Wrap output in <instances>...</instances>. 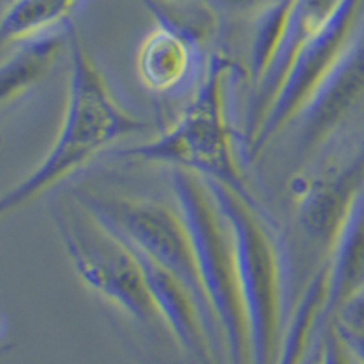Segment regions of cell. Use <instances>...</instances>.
Here are the masks:
<instances>
[{
    "label": "cell",
    "mask_w": 364,
    "mask_h": 364,
    "mask_svg": "<svg viewBox=\"0 0 364 364\" xmlns=\"http://www.w3.org/2000/svg\"><path fill=\"white\" fill-rule=\"evenodd\" d=\"M70 58L66 109L57 139L37 168L2 195L0 211L4 215L35 203L115 142L148 129V122L115 99L108 80L80 41L73 18H70Z\"/></svg>",
    "instance_id": "1"
},
{
    "label": "cell",
    "mask_w": 364,
    "mask_h": 364,
    "mask_svg": "<svg viewBox=\"0 0 364 364\" xmlns=\"http://www.w3.org/2000/svg\"><path fill=\"white\" fill-rule=\"evenodd\" d=\"M239 75V64L228 55H211L203 80L173 124L151 141L132 146L120 155L191 171L253 199L237 155L230 112L232 86Z\"/></svg>",
    "instance_id": "2"
},
{
    "label": "cell",
    "mask_w": 364,
    "mask_h": 364,
    "mask_svg": "<svg viewBox=\"0 0 364 364\" xmlns=\"http://www.w3.org/2000/svg\"><path fill=\"white\" fill-rule=\"evenodd\" d=\"M206 184L226 217L235 242L252 364H277L288 323L284 268L277 239L255 200L215 181H206Z\"/></svg>",
    "instance_id": "3"
},
{
    "label": "cell",
    "mask_w": 364,
    "mask_h": 364,
    "mask_svg": "<svg viewBox=\"0 0 364 364\" xmlns=\"http://www.w3.org/2000/svg\"><path fill=\"white\" fill-rule=\"evenodd\" d=\"M171 190L190 233L200 282L223 331L226 364H252L248 321L230 224L199 175L171 170Z\"/></svg>",
    "instance_id": "4"
},
{
    "label": "cell",
    "mask_w": 364,
    "mask_h": 364,
    "mask_svg": "<svg viewBox=\"0 0 364 364\" xmlns=\"http://www.w3.org/2000/svg\"><path fill=\"white\" fill-rule=\"evenodd\" d=\"M51 217L86 288L146 330L162 326L141 264L124 240L71 193L55 200Z\"/></svg>",
    "instance_id": "5"
},
{
    "label": "cell",
    "mask_w": 364,
    "mask_h": 364,
    "mask_svg": "<svg viewBox=\"0 0 364 364\" xmlns=\"http://www.w3.org/2000/svg\"><path fill=\"white\" fill-rule=\"evenodd\" d=\"M71 195L120 239L141 250L149 259L186 282L211 324L220 331L219 321L200 282L190 233L181 211H175L173 208L154 199L95 188H75Z\"/></svg>",
    "instance_id": "6"
},
{
    "label": "cell",
    "mask_w": 364,
    "mask_h": 364,
    "mask_svg": "<svg viewBox=\"0 0 364 364\" xmlns=\"http://www.w3.org/2000/svg\"><path fill=\"white\" fill-rule=\"evenodd\" d=\"M364 22V0H337L314 37L302 46L284 82L266 112L261 126L246 146L248 157L257 159L266 146L295 120L318 84L337 64Z\"/></svg>",
    "instance_id": "7"
},
{
    "label": "cell",
    "mask_w": 364,
    "mask_h": 364,
    "mask_svg": "<svg viewBox=\"0 0 364 364\" xmlns=\"http://www.w3.org/2000/svg\"><path fill=\"white\" fill-rule=\"evenodd\" d=\"M290 191L302 235L328 255L364 191V142L344 157L299 171L291 178Z\"/></svg>",
    "instance_id": "8"
},
{
    "label": "cell",
    "mask_w": 364,
    "mask_h": 364,
    "mask_svg": "<svg viewBox=\"0 0 364 364\" xmlns=\"http://www.w3.org/2000/svg\"><path fill=\"white\" fill-rule=\"evenodd\" d=\"M364 99V22L343 57L318 84L291 124L297 128V149L310 155L326 144L348 115Z\"/></svg>",
    "instance_id": "9"
},
{
    "label": "cell",
    "mask_w": 364,
    "mask_h": 364,
    "mask_svg": "<svg viewBox=\"0 0 364 364\" xmlns=\"http://www.w3.org/2000/svg\"><path fill=\"white\" fill-rule=\"evenodd\" d=\"M208 48L166 26L155 29L142 42L136 55V73L141 82L157 95H184L203 80L210 58Z\"/></svg>",
    "instance_id": "10"
},
{
    "label": "cell",
    "mask_w": 364,
    "mask_h": 364,
    "mask_svg": "<svg viewBox=\"0 0 364 364\" xmlns=\"http://www.w3.org/2000/svg\"><path fill=\"white\" fill-rule=\"evenodd\" d=\"M336 4L337 0H294L281 44L273 55L268 70L262 73L261 79L253 82L252 97L246 109V146L261 126L273 99L277 97L302 46L323 26Z\"/></svg>",
    "instance_id": "11"
},
{
    "label": "cell",
    "mask_w": 364,
    "mask_h": 364,
    "mask_svg": "<svg viewBox=\"0 0 364 364\" xmlns=\"http://www.w3.org/2000/svg\"><path fill=\"white\" fill-rule=\"evenodd\" d=\"M0 66V102L17 100L37 86L64 51H70V18L57 28L11 42Z\"/></svg>",
    "instance_id": "12"
},
{
    "label": "cell",
    "mask_w": 364,
    "mask_h": 364,
    "mask_svg": "<svg viewBox=\"0 0 364 364\" xmlns=\"http://www.w3.org/2000/svg\"><path fill=\"white\" fill-rule=\"evenodd\" d=\"M324 264L328 269L324 318L331 323L344 302L364 286V191L353 203Z\"/></svg>",
    "instance_id": "13"
},
{
    "label": "cell",
    "mask_w": 364,
    "mask_h": 364,
    "mask_svg": "<svg viewBox=\"0 0 364 364\" xmlns=\"http://www.w3.org/2000/svg\"><path fill=\"white\" fill-rule=\"evenodd\" d=\"M80 0H11L0 22L2 44L57 28L71 18Z\"/></svg>",
    "instance_id": "14"
},
{
    "label": "cell",
    "mask_w": 364,
    "mask_h": 364,
    "mask_svg": "<svg viewBox=\"0 0 364 364\" xmlns=\"http://www.w3.org/2000/svg\"><path fill=\"white\" fill-rule=\"evenodd\" d=\"M294 0H275L272 6L253 18L252 41H250V79L252 84L261 79L268 70L273 55L284 35Z\"/></svg>",
    "instance_id": "15"
},
{
    "label": "cell",
    "mask_w": 364,
    "mask_h": 364,
    "mask_svg": "<svg viewBox=\"0 0 364 364\" xmlns=\"http://www.w3.org/2000/svg\"><path fill=\"white\" fill-rule=\"evenodd\" d=\"M220 18H255L275 0H204Z\"/></svg>",
    "instance_id": "16"
},
{
    "label": "cell",
    "mask_w": 364,
    "mask_h": 364,
    "mask_svg": "<svg viewBox=\"0 0 364 364\" xmlns=\"http://www.w3.org/2000/svg\"><path fill=\"white\" fill-rule=\"evenodd\" d=\"M350 360H352V357H350V353H348L343 341L337 337L333 328L328 326L326 333H324L323 346H321L318 364H350Z\"/></svg>",
    "instance_id": "17"
},
{
    "label": "cell",
    "mask_w": 364,
    "mask_h": 364,
    "mask_svg": "<svg viewBox=\"0 0 364 364\" xmlns=\"http://www.w3.org/2000/svg\"><path fill=\"white\" fill-rule=\"evenodd\" d=\"M337 333L343 344L346 346L348 353L359 364H364V324L363 326H339L330 324Z\"/></svg>",
    "instance_id": "18"
},
{
    "label": "cell",
    "mask_w": 364,
    "mask_h": 364,
    "mask_svg": "<svg viewBox=\"0 0 364 364\" xmlns=\"http://www.w3.org/2000/svg\"><path fill=\"white\" fill-rule=\"evenodd\" d=\"M326 330H328V326L324 328L321 333H318V337L315 339L314 346H311L310 353H308L306 359H304V363L302 364H318V357H321V346H323V339H324V333H326Z\"/></svg>",
    "instance_id": "19"
}]
</instances>
